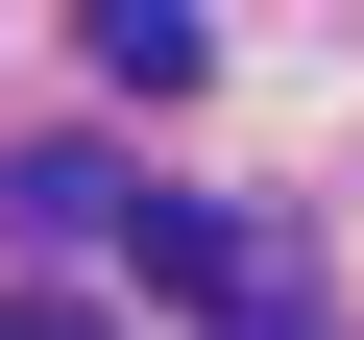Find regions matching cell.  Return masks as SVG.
<instances>
[{"label": "cell", "instance_id": "1", "mask_svg": "<svg viewBox=\"0 0 364 340\" xmlns=\"http://www.w3.org/2000/svg\"><path fill=\"white\" fill-rule=\"evenodd\" d=\"M97 73L122 97H195V0H97Z\"/></svg>", "mask_w": 364, "mask_h": 340}, {"label": "cell", "instance_id": "2", "mask_svg": "<svg viewBox=\"0 0 364 340\" xmlns=\"http://www.w3.org/2000/svg\"><path fill=\"white\" fill-rule=\"evenodd\" d=\"M0 340H97V316H73V292H25V316H0Z\"/></svg>", "mask_w": 364, "mask_h": 340}, {"label": "cell", "instance_id": "3", "mask_svg": "<svg viewBox=\"0 0 364 340\" xmlns=\"http://www.w3.org/2000/svg\"><path fill=\"white\" fill-rule=\"evenodd\" d=\"M243 340H316V316H243Z\"/></svg>", "mask_w": 364, "mask_h": 340}]
</instances>
